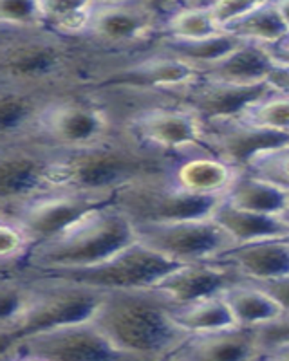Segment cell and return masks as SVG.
Masks as SVG:
<instances>
[{
    "label": "cell",
    "mask_w": 289,
    "mask_h": 361,
    "mask_svg": "<svg viewBox=\"0 0 289 361\" xmlns=\"http://www.w3.org/2000/svg\"><path fill=\"white\" fill-rule=\"evenodd\" d=\"M239 173V170L202 147L172 157L165 176L179 190L195 197L224 199Z\"/></svg>",
    "instance_id": "e0dca14e"
},
{
    "label": "cell",
    "mask_w": 289,
    "mask_h": 361,
    "mask_svg": "<svg viewBox=\"0 0 289 361\" xmlns=\"http://www.w3.org/2000/svg\"><path fill=\"white\" fill-rule=\"evenodd\" d=\"M221 31L210 9V0L192 2H166L163 37L168 38H207Z\"/></svg>",
    "instance_id": "484cf974"
},
{
    "label": "cell",
    "mask_w": 289,
    "mask_h": 361,
    "mask_svg": "<svg viewBox=\"0 0 289 361\" xmlns=\"http://www.w3.org/2000/svg\"><path fill=\"white\" fill-rule=\"evenodd\" d=\"M0 361H49L37 354H20V353H4L0 356Z\"/></svg>",
    "instance_id": "60d3db41"
},
{
    "label": "cell",
    "mask_w": 289,
    "mask_h": 361,
    "mask_svg": "<svg viewBox=\"0 0 289 361\" xmlns=\"http://www.w3.org/2000/svg\"><path fill=\"white\" fill-rule=\"evenodd\" d=\"M239 118L268 130L289 132V94L275 87L269 94L253 103Z\"/></svg>",
    "instance_id": "1f68e13d"
},
{
    "label": "cell",
    "mask_w": 289,
    "mask_h": 361,
    "mask_svg": "<svg viewBox=\"0 0 289 361\" xmlns=\"http://www.w3.org/2000/svg\"><path fill=\"white\" fill-rule=\"evenodd\" d=\"M253 361H289V341L262 347Z\"/></svg>",
    "instance_id": "f35d334b"
},
{
    "label": "cell",
    "mask_w": 289,
    "mask_h": 361,
    "mask_svg": "<svg viewBox=\"0 0 289 361\" xmlns=\"http://www.w3.org/2000/svg\"><path fill=\"white\" fill-rule=\"evenodd\" d=\"M257 333H259L260 347L289 341V312H282L278 318L257 329Z\"/></svg>",
    "instance_id": "d590c367"
},
{
    "label": "cell",
    "mask_w": 289,
    "mask_h": 361,
    "mask_svg": "<svg viewBox=\"0 0 289 361\" xmlns=\"http://www.w3.org/2000/svg\"><path fill=\"white\" fill-rule=\"evenodd\" d=\"M166 361H176V360H172V357H170V360H166Z\"/></svg>",
    "instance_id": "f6af8a7d"
},
{
    "label": "cell",
    "mask_w": 289,
    "mask_h": 361,
    "mask_svg": "<svg viewBox=\"0 0 289 361\" xmlns=\"http://www.w3.org/2000/svg\"><path fill=\"white\" fill-rule=\"evenodd\" d=\"M275 89L271 82L259 85H235L201 76L179 92V102L202 121L239 118L253 103Z\"/></svg>",
    "instance_id": "2e32d148"
},
{
    "label": "cell",
    "mask_w": 289,
    "mask_h": 361,
    "mask_svg": "<svg viewBox=\"0 0 289 361\" xmlns=\"http://www.w3.org/2000/svg\"><path fill=\"white\" fill-rule=\"evenodd\" d=\"M54 96L56 94L40 89L0 83V114H2L0 141L33 137L42 112Z\"/></svg>",
    "instance_id": "ffe728a7"
},
{
    "label": "cell",
    "mask_w": 289,
    "mask_h": 361,
    "mask_svg": "<svg viewBox=\"0 0 289 361\" xmlns=\"http://www.w3.org/2000/svg\"><path fill=\"white\" fill-rule=\"evenodd\" d=\"M172 320L188 334H202L237 327L233 314L223 295L192 300L185 304H172Z\"/></svg>",
    "instance_id": "d4e9b609"
},
{
    "label": "cell",
    "mask_w": 289,
    "mask_h": 361,
    "mask_svg": "<svg viewBox=\"0 0 289 361\" xmlns=\"http://www.w3.org/2000/svg\"><path fill=\"white\" fill-rule=\"evenodd\" d=\"M250 282L255 283L257 288L262 289L268 296H271L282 309V312H289V275L268 280H250Z\"/></svg>",
    "instance_id": "8d00e7d4"
},
{
    "label": "cell",
    "mask_w": 289,
    "mask_h": 361,
    "mask_svg": "<svg viewBox=\"0 0 289 361\" xmlns=\"http://www.w3.org/2000/svg\"><path fill=\"white\" fill-rule=\"evenodd\" d=\"M242 279L240 271L231 264L221 260H204L179 264L154 288L165 293L173 304H185L192 300L223 295L228 288Z\"/></svg>",
    "instance_id": "ac0fdd59"
},
{
    "label": "cell",
    "mask_w": 289,
    "mask_h": 361,
    "mask_svg": "<svg viewBox=\"0 0 289 361\" xmlns=\"http://www.w3.org/2000/svg\"><path fill=\"white\" fill-rule=\"evenodd\" d=\"M170 159L118 130L91 147L69 152L53 150L49 188H75L114 199L125 186L165 173Z\"/></svg>",
    "instance_id": "277c9868"
},
{
    "label": "cell",
    "mask_w": 289,
    "mask_h": 361,
    "mask_svg": "<svg viewBox=\"0 0 289 361\" xmlns=\"http://www.w3.org/2000/svg\"><path fill=\"white\" fill-rule=\"evenodd\" d=\"M242 40L230 33H219L207 38H168L163 37L157 45L170 53L172 56L179 58L194 69L201 73L204 67L211 66L214 62L226 56L228 53L239 47Z\"/></svg>",
    "instance_id": "83f0119b"
},
{
    "label": "cell",
    "mask_w": 289,
    "mask_h": 361,
    "mask_svg": "<svg viewBox=\"0 0 289 361\" xmlns=\"http://www.w3.org/2000/svg\"><path fill=\"white\" fill-rule=\"evenodd\" d=\"M136 240V228L128 215L112 201L105 202L42 240L24 269L53 271L92 266Z\"/></svg>",
    "instance_id": "5b68a950"
},
{
    "label": "cell",
    "mask_w": 289,
    "mask_h": 361,
    "mask_svg": "<svg viewBox=\"0 0 289 361\" xmlns=\"http://www.w3.org/2000/svg\"><path fill=\"white\" fill-rule=\"evenodd\" d=\"M223 296L237 327L259 329L282 314L277 302L246 279L228 288Z\"/></svg>",
    "instance_id": "cb8c5ba5"
},
{
    "label": "cell",
    "mask_w": 289,
    "mask_h": 361,
    "mask_svg": "<svg viewBox=\"0 0 289 361\" xmlns=\"http://www.w3.org/2000/svg\"><path fill=\"white\" fill-rule=\"evenodd\" d=\"M44 27L40 0H2L0 2V29L27 31Z\"/></svg>",
    "instance_id": "836d02e7"
},
{
    "label": "cell",
    "mask_w": 289,
    "mask_h": 361,
    "mask_svg": "<svg viewBox=\"0 0 289 361\" xmlns=\"http://www.w3.org/2000/svg\"><path fill=\"white\" fill-rule=\"evenodd\" d=\"M266 49L281 69H289V31H285L284 37L278 38L275 44L266 45Z\"/></svg>",
    "instance_id": "74e56055"
},
{
    "label": "cell",
    "mask_w": 289,
    "mask_h": 361,
    "mask_svg": "<svg viewBox=\"0 0 289 361\" xmlns=\"http://www.w3.org/2000/svg\"><path fill=\"white\" fill-rule=\"evenodd\" d=\"M105 293L33 271L0 273L2 349L31 334L91 320Z\"/></svg>",
    "instance_id": "7a4b0ae2"
},
{
    "label": "cell",
    "mask_w": 289,
    "mask_h": 361,
    "mask_svg": "<svg viewBox=\"0 0 289 361\" xmlns=\"http://www.w3.org/2000/svg\"><path fill=\"white\" fill-rule=\"evenodd\" d=\"M255 0H210V9L221 31L253 8Z\"/></svg>",
    "instance_id": "e575fe53"
},
{
    "label": "cell",
    "mask_w": 289,
    "mask_h": 361,
    "mask_svg": "<svg viewBox=\"0 0 289 361\" xmlns=\"http://www.w3.org/2000/svg\"><path fill=\"white\" fill-rule=\"evenodd\" d=\"M53 150L37 140L0 141V206L49 190Z\"/></svg>",
    "instance_id": "5bb4252c"
},
{
    "label": "cell",
    "mask_w": 289,
    "mask_h": 361,
    "mask_svg": "<svg viewBox=\"0 0 289 361\" xmlns=\"http://www.w3.org/2000/svg\"><path fill=\"white\" fill-rule=\"evenodd\" d=\"M44 27L70 40H85L94 0H40Z\"/></svg>",
    "instance_id": "f546056e"
},
{
    "label": "cell",
    "mask_w": 289,
    "mask_h": 361,
    "mask_svg": "<svg viewBox=\"0 0 289 361\" xmlns=\"http://www.w3.org/2000/svg\"><path fill=\"white\" fill-rule=\"evenodd\" d=\"M172 304L156 288L107 291L91 320L125 353L166 361L192 336L172 320Z\"/></svg>",
    "instance_id": "3957f363"
},
{
    "label": "cell",
    "mask_w": 289,
    "mask_h": 361,
    "mask_svg": "<svg viewBox=\"0 0 289 361\" xmlns=\"http://www.w3.org/2000/svg\"><path fill=\"white\" fill-rule=\"evenodd\" d=\"M178 266L179 264L165 259L136 240L125 250L92 266L76 267V269L33 271V273L66 279L99 291H120V289L154 288L163 276L168 275Z\"/></svg>",
    "instance_id": "9c48e42d"
},
{
    "label": "cell",
    "mask_w": 289,
    "mask_h": 361,
    "mask_svg": "<svg viewBox=\"0 0 289 361\" xmlns=\"http://www.w3.org/2000/svg\"><path fill=\"white\" fill-rule=\"evenodd\" d=\"M38 243L17 219L0 214V273H17L27 264Z\"/></svg>",
    "instance_id": "4dcf8cb0"
},
{
    "label": "cell",
    "mask_w": 289,
    "mask_h": 361,
    "mask_svg": "<svg viewBox=\"0 0 289 361\" xmlns=\"http://www.w3.org/2000/svg\"><path fill=\"white\" fill-rule=\"evenodd\" d=\"M289 192L269 185L266 180L240 172L235 183L231 185L224 201L233 208L253 212L262 215H281L288 201Z\"/></svg>",
    "instance_id": "4316f807"
},
{
    "label": "cell",
    "mask_w": 289,
    "mask_h": 361,
    "mask_svg": "<svg viewBox=\"0 0 289 361\" xmlns=\"http://www.w3.org/2000/svg\"><path fill=\"white\" fill-rule=\"evenodd\" d=\"M120 130L114 116L91 89L56 94L42 112L33 140L54 152H69L109 140Z\"/></svg>",
    "instance_id": "52a82bcc"
},
{
    "label": "cell",
    "mask_w": 289,
    "mask_h": 361,
    "mask_svg": "<svg viewBox=\"0 0 289 361\" xmlns=\"http://www.w3.org/2000/svg\"><path fill=\"white\" fill-rule=\"evenodd\" d=\"M224 230L235 238L237 244L255 243L266 238H284L289 235V226L277 215H262L233 208L226 201L221 202L211 215Z\"/></svg>",
    "instance_id": "603a6c76"
},
{
    "label": "cell",
    "mask_w": 289,
    "mask_h": 361,
    "mask_svg": "<svg viewBox=\"0 0 289 361\" xmlns=\"http://www.w3.org/2000/svg\"><path fill=\"white\" fill-rule=\"evenodd\" d=\"M166 2L94 0L85 44L105 60H120L156 47L163 38Z\"/></svg>",
    "instance_id": "8992f818"
},
{
    "label": "cell",
    "mask_w": 289,
    "mask_h": 361,
    "mask_svg": "<svg viewBox=\"0 0 289 361\" xmlns=\"http://www.w3.org/2000/svg\"><path fill=\"white\" fill-rule=\"evenodd\" d=\"M275 4H277L278 13H281L282 20L289 31V0H275Z\"/></svg>",
    "instance_id": "b9f144b4"
},
{
    "label": "cell",
    "mask_w": 289,
    "mask_h": 361,
    "mask_svg": "<svg viewBox=\"0 0 289 361\" xmlns=\"http://www.w3.org/2000/svg\"><path fill=\"white\" fill-rule=\"evenodd\" d=\"M134 228L137 243L176 264L215 260L237 246L235 238L214 217L134 224Z\"/></svg>",
    "instance_id": "30bf717a"
},
{
    "label": "cell",
    "mask_w": 289,
    "mask_h": 361,
    "mask_svg": "<svg viewBox=\"0 0 289 361\" xmlns=\"http://www.w3.org/2000/svg\"><path fill=\"white\" fill-rule=\"evenodd\" d=\"M257 329L230 327L192 334L172 360L176 361H253L260 353Z\"/></svg>",
    "instance_id": "d6986e66"
},
{
    "label": "cell",
    "mask_w": 289,
    "mask_h": 361,
    "mask_svg": "<svg viewBox=\"0 0 289 361\" xmlns=\"http://www.w3.org/2000/svg\"><path fill=\"white\" fill-rule=\"evenodd\" d=\"M195 78H199L197 69L156 45L133 56L105 60L91 89L179 96V92Z\"/></svg>",
    "instance_id": "ba28073f"
},
{
    "label": "cell",
    "mask_w": 289,
    "mask_h": 361,
    "mask_svg": "<svg viewBox=\"0 0 289 361\" xmlns=\"http://www.w3.org/2000/svg\"><path fill=\"white\" fill-rule=\"evenodd\" d=\"M223 201L224 199L195 197L183 192L165 173L125 186L112 199V202L123 209L134 224L211 217Z\"/></svg>",
    "instance_id": "8fae6325"
},
{
    "label": "cell",
    "mask_w": 289,
    "mask_h": 361,
    "mask_svg": "<svg viewBox=\"0 0 289 361\" xmlns=\"http://www.w3.org/2000/svg\"><path fill=\"white\" fill-rule=\"evenodd\" d=\"M37 354L49 361H143L121 350L92 320L31 334L2 349Z\"/></svg>",
    "instance_id": "7c38bea8"
},
{
    "label": "cell",
    "mask_w": 289,
    "mask_h": 361,
    "mask_svg": "<svg viewBox=\"0 0 289 361\" xmlns=\"http://www.w3.org/2000/svg\"><path fill=\"white\" fill-rule=\"evenodd\" d=\"M244 173L289 192V143L273 147L253 157Z\"/></svg>",
    "instance_id": "d6a6232c"
},
{
    "label": "cell",
    "mask_w": 289,
    "mask_h": 361,
    "mask_svg": "<svg viewBox=\"0 0 289 361\" xmlns=\"http://www.w3.org/2000/svg\"><path fill=\"white\" fill-rule=\"evenodd\" d=\"M271 83L277 87L278 90H284V92L289 94V69H281V67H278L277 73L273 74Z\"/></svg>",
    "instance_id": "ab89813d"
},
{
    "label": "cell",
    "mask_w": 289,
    "mask_h": 361,
    "mask_svg": "<svg viewBox=\"0 0 289 361\" xmlns=\"http://www.w3.org/2000/svg\"><path fill=\"white\" fill-rule=\"evenodd\" d=\"M285 143H289V132L268 130L242 118L204 121V148L239 172H244L260 152Z\"/></svg>",
    "instance_id": "9a60e30c"
},
{
    "label": "cell",
    "mask_w": 289,
    "mask_h": 361,
    "mask_svg": "<svg viewBox=\"0 0 289 361\" xmlns=\"http://www.w3.org/2000/svg\"><path fill=\"white\" fill-rule=\"evenodd\" d=\"M215 260L235 266L244 279H277L289 275V243L285 238H266L237 244Z\"/></svg>",
    "instance_id": "7402d4cb"
},
{
    "label": "cell",
    "mask_w": 289,
    "mask_h": 361,
    "mask_svg": "<svg viewBox=\"0 0 289 361\" xmlns=\"http://www.w3.org/2000/svg\"><path fill=\"white\" fill-rule=\"evenodd\" d=\"M102 193L75 188H49L11 206H0V214L17 219L38 244L63 230L89 209L111 202Z\"/></svg>",
    "instance_id": "4fadbf2b"
},
{
    "label": "cell",
    "mask_w": 289,
    "mask_h": 361,
    "mask_svg": "<svg viewBox=\"0 0 289 361\" xmlns=\"http://www.w3.org/2000/svg\"><path fill=\"white\" fill-rule=\"evenodd\" d=\"M277 69L278 66L273 62L264 45L242 42L239 47L211 66L204 67L199 74L235 85H259V83L271 82Z\"/></svg>",
    "instance_id": "44dd1931"
},
{
    "label": "cell",
    "mask_w": 289,
    "mask_h": 361,
    "mask_svg": "<svg viewBox=\"0 0 289 361\" xmlns=\"http://www.w3.org/2000/svg\"><path fill=\"white\" fill-rule=\"evenodd\" d=\"M104 62L85 42L63 38L46 27L0 29V83L51 94L91 89Z\"/></svg>",
    "instance_id": "6da1fadb"
},
{
    "label": "cell",
    "mask_w": 289,
    "mask_h": 361,
    "mask_svg": "<svg viewBox=\"0 0 289 361\" xmlns=\"http://www.w3.org/2000/svg\"><path fill=\"white\" fill-rule=\"evenodd\" d=\"M278 217H281L282 221H284L285 224L289 226V195H288V201H285V206H284V209H282V214L278 215Z\"/></svg>",
    "instance_id": "7bdbcfd3"
},
{
    "label": "cell",
    "mask_w": 289,
    "mask_h": 361,
    "mask_svg": "<svg viewBox=\"0 0 289 361\" xmlns=\"http://www.w3.org/2000/svg\"><path fill=\"white\" fill-rule=\"evenodd\" d=\"M285 238V240H288V243H289V235H288V237H284Z\"/></svg>",
    "instance_id": "ee69618b"
},
{
    "label": "cell",
    "mask_w": 289,
    "mask_h": 361,
    "mask_svg": "<svg viewBox=\"0 0 289 361\" xmlns=\"http://www.w3.org/2000/svg\"><path fill=\"white\" fill-rule=\"evenodd\" d=\"M288 31L275 0H255L252 9L224 29V33L259 45H271Z\"/></svg>",
    "instance_id": "f1b7e54d"
}]
</instances>
